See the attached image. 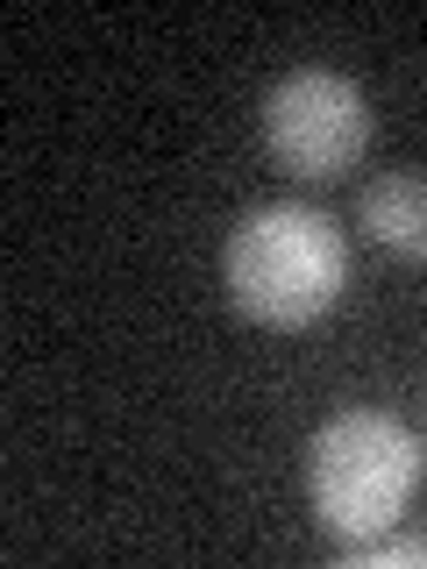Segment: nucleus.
I'll use <instances>...</instances> for the list:
<instances>
[{"label":"nucleus","mask_w":427,"mask_h":569,"mask_svg":"<svg viewBox=\"0 0 427 569\" xmlns=\"http://www.w3.org/2000/svg\"><path fill=\"white\" fill-rule=\"evenodd\" d=\"M349 284V242L335 228V213L307 200H271L249 207L228 236V299L249 328L299 335L314 320L335 313Z\"/></svg>","instance_id":"f257e3e1"},{"label":"nucleus","mask_w":427,"mask_h":569,"mask_svg":"<svg viewBox=\"0 0 427 569\" xmlns=\"http://www.w3.org/2000/svg\"><path fill=\"white\" fill-rule=\"evenodd\" d=\"M420 485V441L385 406H342L307 441V506L314 527L342 548L378 541Z\"/></svg>","instance_id":"f03ea898"},{"label":"nucleus","mask_w":427,"mask_h":569,"mask_svg":"<svg viewBox=\"0 0 427 569\" xmlns=\"http://www.w3.org/2000/svg\"><path fill=\"white\" fill-rule=\"evenodd\" d=\"M257 129H264V150H271V164L285 178L328 186V178L364 164L378 114H370V93L349 79V71L299 64V71H285L271 93H264Z\"/></svg>","instance_id":"7ed1b4c3"},{"label":"nucleus","mask_w":427,"mask_h":569,"mask_svg":"<svg viewBox=\"0 0 427 569\" xmlns=\"http://www.w3.org/2000/svg\"><path fill=\"white\" fill-rule=\"evenodd\" d=\"M356 221L391 263H427V171L414 164L378 171L364 186V200H356Z\"/></svg>","instance_id":"20e7f679"},{"label":"nucleus","mask_w":427,"mask_h":569,"mask_svg":"<svg viewBox=\"0 0 427 569\" xmlns=\"http://www.w3.org/2000/svg\"><path fill=\"white\" fill-rule=\"evenodd\" d=\"M342 569H427V533H406V541H356Z\"/></svg>","instance_id":"39448f33"}]
</instances>
